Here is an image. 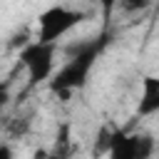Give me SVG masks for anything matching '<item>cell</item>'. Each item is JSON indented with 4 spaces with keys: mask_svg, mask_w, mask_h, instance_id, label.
I'll list each match as a JSON object with an SVG mask.
<instances>
[{
    "mask_svg": "<svg viewBox=\"0 0 159 159\" xmlns=\"http://www.w3.org/2000/svg\"><path fill=\"white\" fill-rule=\"evenodd\" d=\"M104 45H107V35H99V37H92V40L67 47V60L50 80V89L57 97H70L75 89H82L87 84L92 67H94L99 52L104 50Z\"/></svg>",
    "mask_w": 159,
    "mask_h": 159,
    "instance_id": "6da1fadb",
    "label": "cell"
},
{
    "mask_svg": "<svg viewBox=\"0 0 159 159\" xmlns=\"http://www.w3.org/2000/svg\"><path fill=\"white\" fill-rule=\"evenodd\" d=\"M84 20V12L70 5H50L37 15V42L57 45L60 37L72 32Z\"/></svg>",
    "mask_w": 159,
    "mask_h": 159,
    "instance_id": "7a4b0ae2",
    "label": "cell"
},
{
    "mask_svg": "<svg viewBox=\"0 0 159 159\" xmlns=\"http://www.w3.org/2000/svg\"><path fill=\"white\" fill-rule=\"evenodd\" d=\"M55 55H57V45H45V42H27L20 50V62L27 70V80L30 84H42L50 82L55 77Z\"/></svg>",
    "mask_w": 159,
    "mask_h": 159,
    "instance_id": "3957f363",
    "label": "cell"
},
{
    "mask_svg": "<svg viewBox=\"0 0 159 159\" xmlns=\"http://www.w3.org/2000/svg\"><path fill=\"white\" fill-rule=\"evenodd\" d=\"M154 137L147 132H114L109 139V159H152Z\"/></svg>",
    "mask_w": 159,
    "mask_h": 159,
    "instance_id": "277c9868",
    "label": "cell"
},
{
    "mask_svg": "<svg viewBox=\"0 0 159 159\" xmlns=\"http://www.w3.org/2000/svg\"><path fill=\"white\" fill-rule=\"evenodd\" d=\"M159 112V75H144L139 82L137 117H152Z\"/></svg>",
    "mask_w": 159,
    "mask_h": 159,
    "instance_id": "5b68a950",
    "label": "cell"
},
{
    "mask_svg": "<svg viewBox=\"0 0 159 159\" xmlns=\"http://www.w3.org/2000/svg\"><path fill=\"white\" fill-rule=\"evenodd\" d=\"M72 154H75V144L70 137V124H62L57 129L55 144L47 149V159H72Z\"/></svg>",
    "mask_w": 159,
    "mask_h": 159,
    "instance_id": "8992f818",
    "label": "cell"
},
{
    "mask_svg": "<svg viewBox=\"0 0 159 159\" xmlns=\"http://www.w3.org/2000/svg\"><path fill=\"white\" fill-rule=\"evenodd\" d=\"M0 159H12V149H10V144H7V142H2V144H0Z\"/></svg>",
    "mask_w": 159,
    "mask_h": 159,
    "instance_id": "52a82bcc",
    "label": "cell"
},
{
    "mask_svg": "<svg viewBox=\"0 0 159 159\" xmlns=\"http://www.w3.org/2000/svg\"><path fill=\"white\" fill-rule=\"evenodd\" d=\"M119 7H124V10H144L147 2H122Z\"/></svg>",
    "mask_w": 159,
    "mask_h": 159,
    "instance_id": "ba28073f",
    "label": "cell"
}]
</instances>
